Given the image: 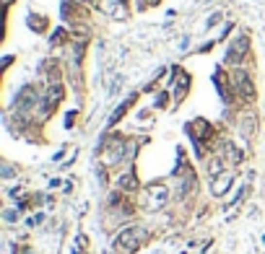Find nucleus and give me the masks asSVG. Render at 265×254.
<instances>
[{
    "label": "nucleus",
    "instance_id": "obj_1",
    "mask_svg": "<svg viewBox=\"0 0 265 254\" xmlns=\"http://www.w3.org/2000/svg\"><path fill=\"white\" fill-rule=\"evenodd\" d=\"M146 238H148V234H146V228L143 226H130V228H125V231H120L117 234L115 249L120 254H135L143 244H146Z\"/></svg>",
    "mask_w": 265,
    "mask_h": 254
},
{
    "label": "nucleus",
    "instance_id": "obj_2",
    "mask_svg": "<svg viewBox=\"0 0 265 254\" xmlns=\"http://www.w3.org/2000/svg\"><path fill=\"white\" fill-rule=\"evenodd\" d=\"M166 197H169L166 187L154 182V184L146 187V192H143V207H146V210H159V207L166 205Z\"/></svg>",
    "mask_w": 265,
    "mask_h": 254
},
{
    "label": "nucleus",
    "instance_id": "obj_3",
    "mask_svg": "<svg viewBox=\"0 0 265 254\" xmlns=\"http://www.w3.org/2000/svg\"><path fill=\"white\" fill-rule=\"evenodd\" d=\"M247 49H249V36H237L231 44H229V49H226V60L229 63H242V60L247 57Z\"/></svg>",
    "mask_w": 265,
    "mask_h": 254
},
{
    "label": "nucleus",
    "instance_id": "obj_4",
    "mask_svg": "<svg viewBox=\"0 0 265 254\" xmlns=\"http://www.w3.org/2000/svg\"><path fill=\"white\" fill-rule=\"evenodd\" d=\"M190 130V135H193V140H195V145H200L206 138H211V125L206 122V119H195V122L187 127Z\"/></svg>",
    "mask_w": 265,
    "mask_h": 254
},
{
    "label": "nucleus",
    "instance_id": "obj_5",
    "mask_svg": "<svg viewBox=\"0 0 265 254\" xmlns=\"http://www.w3.org/2000/svg\"><path fill=\"white\" fill-rule=\"evenodd\" d=\"M231 182H234L231 171H221V174H216L213 182H211V192H213V195H224V192L231 187Z\"/></svg>",
    "mask_w": 265,
    "mask_h": 254
},
{
    "label": "nucleus",
    "instance_id": "obj_6",
    "mask_svg": "<svg viewBox=\"0 0 265 254\" xmlns=\"http://www.w3.org/2000/svg\"><path fill=\"white\" fill-rule=\"evenodd\" d=\"M60 99H63V86L55 83V86L47 91V96H44V114H50V111L60 104Z\"/></svg>",
    "mask_w": 265,
    "mask_h": 254
},
{
    "label": "nucleus",
    "instance_id": "obj_7",
    "mask_svg": "<svg viewBox=\"0 0 265 254\" xmlns=\"http://www.w3.org/2000/svg\"><path fill=\"white\" fill-rule=\"evenodd\" d=\"M174 73H177V78H174V96H177V101H182L187 86H190V76H185L179 68H174Z\"/></svg>",
    "mask_w": 265,
    "mask_h": 254
},
{
    "label": "nucleus",
    "instance_id": "obj_8",
    "mask_svg": "<svg viewBox=\"0 0 265 254\" xmlns=\"http://www.w3.org/2000/svg\"><path fill=\"white\" fill-rule=\"evenodd\" d=\"M237 83H239L242 96H245V99H252V96H255V88H252V83H249V78L245 76V73H237Z\"/></svg>",
    "mask_w": 265,
    "mask_h": 254
},
{
    "label": "nucleus",
    "instance_id": "obj_9",
    "mask_svg": "<svg viewBox=\"0 0 265 254\" xmlns=\"http://www.w3.org/2000/svg\"><path fill=\"white\" fill-rule=\"evenodd\" d=\"M133 101H135V96H130V99H125L123 104H120V107H117V111H115V114H112V119H109V125H115L117 119L123 117V114H125L127 109H130V104H133Z\"/></svg>",
    "mask_w": 265,
    "mask_h": 254
},
{
    "label": "nucleus",
    "instance_id": "obj_10",
    "mask_svg": "<svg viewBox=\"0 0 265 254\" xmlns=\"http://www.w3.org/2000/svg\"><path fill=\"white\" fill-rule=\"evenodd\" d=\"M135 184H138V182H135V174H133V171H130V174H123V176H120V187H123V190H133Z\"/></svg>",
    "mask_w": 265,
    "mask_h": 254
},
{
    "label": "nucleus",
    "instance_id": "obj_11",
    "mask_svg": "<svg viewBox=\"0 0 265 254\" xmlns=\"http://www.w3.org/2000/svg\"><path fill=\"white\" fill-rule=\"evenodd\" d=\"M166 99H169V96H166V94H161V96H159V101H156V104H159V107H164V104H166Z\"/></svg>",
    "mask_w": 265,
    "mask_h": 254
}]
</instances>
